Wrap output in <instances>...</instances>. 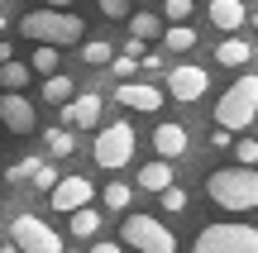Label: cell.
<instances>
[{"mask_svg": "<svg viewBox=\"0 0 258 253\" xmlns=\"http://www.w3.org/2000/svg\"><path fill=\"white\" fill-rule=\"evenodd\" d=\"M244 24H253V29H258V15H249V19H244Z\"/></svg>", "mask_w": 258, "mask_h": 253, "instance_id": "8d00e7d4", "label": "cell"}, {"mask_svg": "<svg viewBox=\"0 0 258 253\" xmlns=\"http://www.w3.org/2000/svg\"><path fill=\"white\" fill-rule=\"evenodd\" d=\"M34 172H38V162H34V158H19V162H10V172H5V177L19 187V182H29Z\"/></svg>", "mask_w": 258, "mask_h": 253, "instance_id": "f1b7e54d", "label": "cell"}, {"mask_svg": "<svg viewBox=\"0 0 258 253\" xmlns=\"http://www.w3.org/2000/svg\"><path fill=\"white\" fill-rule=\"evenodd\" d=\"M86 253H124V248H120V244H91Z\"/></svg>", "mask_w": 258, "mask_h": 253, "instance_id": "d590c367", "label": "cell"}, {"mask_svg": "<svg viewBox=\"0 0 258 253\" xmlns=\"http://www.w3.org/2000/svg\"><path fill=\"white\" fill-rule=\"evenodd\" d=\"M230 153L239 158V167H253V172H258V139H253V134H244V139L234 143Z\"/></svg>", "mask_w": 258, "mask_h": 253, "instance_id": "cb8c5ba5", "label": "cell"}, {"mask_svg": "<svg viewBox=\"0 0 258 253\" xmlns=\"http://www.w3.org/2000/svg\"><path fill=\"white\" fill-rule=\"evenodd\" d=\"M72 96H77V86H72V76H67V72H57V76H48V81H43V101L57 105V110H62Z\"/></svg>", "mask_w": 258, "mask_h": 253, "instance_id": "e0dca14e", "label": "cell"}, {"mask_svg": "<svg viewBox=\"0 0 258 253\" xmlns=\"http://www.w3.org/2000/svg\"><path fill=\"white\" fill-rule=\"evenodd\" d=\"M0 124L15 134H34L38 129V110L29 96H0Z\"/></svg>", "mask_w": 258, "mask_h": 253, "instance_id": "8fae6325", "label": "cell"}, {"mask_svg": "<svg viewBox=\"0 0 258 253\" xmlns=\"http://www.w3.org/2000/svg\"><path fill=\"white\" fill-rule=\"evenodd\" d=\"M101 201L110 210H129V201H134V182H110V187L101 191Z\"/></svg>", "mask_w": 258, "mask_h": 253, "instance_id": "7402d4cb", "label": "cell"}, {"mask_svg": "<svg viewBox=\"0 0 258 253\" xmlns=\"http://www.w3.org/2000/svg\"><path fill=\"white\" fill-rule=\"evenodd\" d=\"M215 57H220L225 67H249V57H253V48L244 43V38H225V43L215 48Z\"/></svg>", "mask_w": 258, "mask_h": 253, "instance_id": "d6986e66", "label": "cell"}, {"mask_svg": "<svg viewBox=\"0 0 258 253\" xmlns=\"http://www.w3.org/2000/svg\"><path fill=\"white\" fill-rule=\"evenodd\" d=\"M191 253H258V225H206Z\"/></svg>", "mask_w": 258, "mask_h": 253, "instance_id": "5b68a950", "label": "cell"}, {"mask_svg": "<svg viewBox=\"0 0 258 253\" xmlns=\"http://www.w3.org/2000/svg\"><path fill=\"white\" fill-rule=\"evenodd\" d=\"M139 62H144V72H163V53H144Z\"/></svg>", "mask_w": 258, "mask_h": 253, "instance_id": "836d02e7", "label": "cell"}, {"mask_svg": "<svg viewBox=\"0 0 258 253\" xmlns=\"http://www.w3.org/2000/svg\"><path fill=\"white\" fill-rule=\"evenodd\" d=\"M67 229H72L77 239H96V229H101V215H96V206L77 210V215H72V225H67Z\"/></svg>", "mask_w": 258, "mask_h": 253, "instance_id": "44dd1931", "label": "cell"}, {"mask_svg": "<svg viewBox=\"0 0 258 253\" xmlns=\"http://www.w3.org/2000/svg\"><path fill=\"white\" fill-rule=\"evenodd\" d=\"M129 38H134V43H148V38H163V19H158V15H148V10L129 15Z\"/></svg>", "mask_w": 258, "mask_h": 253, "instance_id": "2e32d148", "label": "cell"}, {"mask_svg": "<svg viewBox=\"0 0 258 253\" xmlns=\"http://www.w3.org/2000/svg\"><path fill=\"white\" fill-rule=\"evenodd\" d=\"M110 72L129 81V76H134V57H110Z\"/></svg>", "mask_w": 258, "mask_h": 253, "instance_id": "1f68e13d", "label": "cell"}, {"mask_svg": "<svg viewBox=\"0 0 258 253\" xmlns=\"http://www.w3.org/2000/svg\"><path fill=\"white\" fill-rule=\"evenodd\" d=\"M101 110H105V101H101L96 91H86V96H72V101L57 110V120H62V129H67V134H72V129H96Z\"/></svg>", "mask_w": 258, "mask_h": 253, "instance_id": "30bf717a", "label": "cell"}, {"mask_svg": "<svg viewBox=\"0 0 258 253\" xmlns=\"http://www.w3.org/2000/svg\"><path fill=\"white\" fill-rule=\"evenodd\" d=\"M139 191H158L163 196L167 187H177V177H172V162H148V167H139Z\"/></svg>", "mask_w": 258, "mask_h": 253, "instance_id": "9a60e30c", "label": "cell"}, {"mask_svg": "<svg viewBox=\"0 0 258 253\" xmlns=\"http://www.w3.org/2000/svg\"><path fill=\"white\" fill-rule=\"evenodd\" d=\"M5 62H15V43H10V38H0V67Z\"/></svg>", "mask_w": 258, "mask_h": 253, "instance_id": "e575fe53", "label": "cell"}, {"mask_svg": "<svg viewBox=\"0 0 258 253\" xmlns=\"http://www.w3.org/2000/svg\"><path fill=\"white\" fill-rule=\"evenodd\" d=\"M186 148H191V134H186L182 124L163 120V124L153 129V153H158V162H172V158H182Z\"/></svg>", "mask_w": 258, "mask_h": 253, "instance_id": "7c38bea8", "label": "cell"}, {"mask_svg": "<svg viewBox=\"0 0 258 253\" xmlns=\"http://www.w3.org/2000/svg\"><path fill=\"white\" fill-rule=\"evenodd\" d=\"M206 15H211L215 29H225V34H234V29H244V19H249V10L239 5V0H211L206 5Z\"/></svg>", "mask_w": 258, "mask_h": 253, "instance_id": "5bb4252c", "label": "cell"}, {"mask_svg": "<svg viewBox=\"0 0 258 253\" xmlns=\"http://www.w3.org/2000/svg\"><path fill=\"white\" fill-rule=\"evenodd\" d=\"M29 72H43V81H48V76H57V53H53V48H34Z\"/></svg>", "mask_w": 258, "mask_h": 253, "instance_id": "d4e9b609", "label": "cell"}, {"mask_svg": "<svg viewBox=\"0 0 258 253\" xmlns=\"http://www.w3.org/2000/svg\"><path fill=\"white\" fill-rule=\"evenodd\" d=\"M48 201H53L57 215H77V210H86L96 201V187L86 177H57V187L48 191Z\"/></svg>", "mask_w": 258, "mask_h": 253, "instance_id": "ba28073f", "label": "cell"}, {"mask_svg": "<svg viewBox=\"0 0 258 253\" xmlns=\"http://www.w3.org/2000/svg\"><path fill=\"white\" fill-rule=\"evenodd\" d=\"M163 43L172 48V53H191L196 48V29L191 24H163Z\"/></svg>", "mask_w": 258, "mask_h": 253, "instance_id": "ffe728a7", "label": "cell"}, {"mask_svg": "<svg viewBox=\"0 0 258 253\" xmlns=\"http://www.w3.org/2000/svg\"><path fill=\"white\" fill-rule=\"evenodd\" d=\"M206 196L220 210H258V172L253 167H215V172H206Z\"/></svg>", "mask_w": 258, "mask_h": 253, "instance_id": "6da1fadb", "label": "cell"}, {"mask_svg": "<svg viewBox=\"0 0 258 253\" xmlns=\"http://www.w3.org/2000/svg\"><path fill=\"white\" fill-rule=\"evenodd\" d=\"M43 148L53 153V158H67V153L77 148V139H72L67 129H48V134H43Z\"/></svg>", "mask_w": 258, "mask_h": 253, "instance_id": "603a6c76", "label": "cell"}, {"mask_svg": "<svg viewBox=\"0 0 258 253\" xmlns=\"http://www.w3.org/2000/svg\"><path fill=\"white\" fill-rule=\"evenodd\" d=\"M29 182H34L38 191H53V187H57V172L48 167V162H38V172H34V177H29Z\"/></svg>", "mask_w": 258, "mask_h": 253, "instance_id": "f546056e", "label": "cell"}, {"mask_svg": "<svg viewBox=\"0 0 258 253\" xmlns=\"http://www.w3.org/2000/svg\"><path fill=\"white\" fill-rule=\"evenodd\" d=\"M163 76H167L172 101H201V96L211 91V72L196 67V62H182V67H172V72H163Z\"/></svg>", "mask_w": 258, "mask_h": 253, "instance_id": "9c48e42d", "label": "cell"}, {"mask_svg": "<svg viewBox=\"0 0 258 253\" xmlns=\"http://www.w3.org/2000/svg\"><path fill=\"white\" fill-rule=\"evenodd\" d=\"M10 239H15L24 253H62V239H57V229H53V225H43L34 210H15V220H10Z\"/></svg>", "mask_w": 258, "mask_h": 253, "instance_id": "52a82bcc", "label": "cell"}, {"mask_svg": "<svg viewBox=\"0 0 258 253\" xmlns=\"http://www.w3.org/2000/svg\"><path fill=\"white\" fill-rule=\"evenodd\" d=\"M0 253H15V244H0Z\"/></svg>", "mask_w": 258, "mask_h": 253, "instance_id": "74e56055", "label": "cell"}, {"mask_svg": "<svg viewBox=\"0 0 258 253\" xmlns=\"http://www.w3.org/2000/svg\"><path fill=\"white\" fill-rule=\"evenodd\" d=\"M191 15H196L191 0H167V5H163V19H167V24H186Z\"/></svg>", "mask_w": 258, "mask_h": 253, "instance_id": "484cf974", "label": "cell"}, {"mask_svg": "<svg viewBox=\"0 0 258 253\" xmlns=\"http://www.w3.org/2000/svg\"><path fill=\"white\" fill-rule=\"evenodd\" d=\"M110 43H101V38H96V43H82V62H91V67H105L110 62Z\"/></svg>", "mask_w": 258, "mask_h": 253, "instance_id": "4316f807", "label": "cell"}, {"mask_svg": "<svg viewBox=\"0 0 258 253\" xmlns=\"http://www.w3.org/2000/svg\"><path fill=\"white\" fill-rule=\"evenodd\" d=\"M258 120V72H244L230 91L215 101V129L225 134H239Z\"/></svg>", "mask_w": 258, "mask_h": 253, "instance_id": "3957f363", "label": "cell"}, {"mask_svg": "<svg viewBox=\"0 0 258 253\" xmlns=\"http://www.w3.org/2000/svg\"><path fill=\"white\" fill-rule=\"evenodd\" d=\"M211 148H234V134H225V129H211Z\"/></svg>", "mask_w": 258, "mask_h": 253, "instance_id": "d6a6232c", "label": "cell"}, {"mask_svg": "<svg viewBox=\"0 0 258 253\" xmlns=\"http://www.w3.org/2000/svg\"><path fill=\"white\" fill-rule=\"evenodd\" d=\"M186 206H191V196H186L182 187H167V191H163V210H167V215H182Z\"/></svg>", "mask_w": 258, "mask_h": 253, "instance_id": "83f0119b", "label": "cell"}, {"mask_svg": "<svg viewBox=\"0 0 258 253\" xmlns=\"http://www.w3.org/2000/svg\"><path fill=\"white\" fill-rule=\"evenodd\" d=\"M120 239L129 248H139V253H177V234L158 215H144V210H134L120 225Z\"/></svg>", "mask_w": 258, "mask_h": 253, "instance_id": "277c9868", "label": "cell"}, {"mask_svg": "<svg viewBox=\"0 0 258 253\" xmlns=\"http://www.w3.org/2000/svg\"><path fill=\"white\" fill-rule=\"evenodd\" d=\"M91 158H96V167H105V172H120L129 158H134V124L129 120H115V124H105L101 134H96V148H91Z\"/></svg>", "mask_w": 258, "mask_h": 253, "instance_id": "8992f818", "label": "cell"}, {"mask_svg": "<svg viewBox=\"0 0 258 253\" xmlns=\"http://www.w3.org/2000/svg\"><path fill=\"white\" fill-rule=\"evenodd\" d=\"M101 15H105V19H124L129 5H124V0H101Z\"/></svg>", "mask_w": 258, "mask_h": 253, "instance_id": "4dcf8cb0", "label": "cell"}, {"mask_svg": "<svg viewBox=\"0 0 258 253\" xmlns=\"http://www.w3.org/2000/svg\"><path fill=\"white\" fill-rule=\"evenodd\" d=\"M19 34L34 38L38 48H67V43H82V19L77 15H57V10H29V15H19Z\"/></svg>", "mask_w": 258, "mask_h": 253, "instance_id": "7a4b0ae2", "label": "cell"}, {"mask_svg": "<svg viewBox=\"0 0 258 253\" xmlns=\"http://www.w3.org/2000/svg\"><path fill=\"white\" fill-rule=\"evenodd\" d=\"M115 101L124 110H163V91L158 86H144V81H120L115 86Z\"/></svg>", "mask_w": 258, "mask_h": 253, "instance_id": "4fadbf2b", "label": "cell"}, {"mask_svg": "<svg viewBox=\"0 0 258 253\" xmlns=\"http://www.w3.org/2000/svg\"><path fill=\"white\" fill-rule=\"evenodd\" d=\"M29 62H5L0 67V86H5V96H24V86H29Z\"/></svg>", "mask_w": 258, "mask_h": 253, "instance_id": "ac0fdd59", "label": "cell"}]
</instances>
